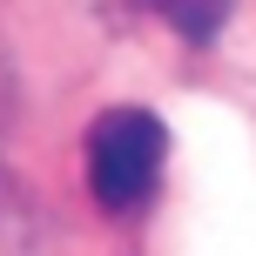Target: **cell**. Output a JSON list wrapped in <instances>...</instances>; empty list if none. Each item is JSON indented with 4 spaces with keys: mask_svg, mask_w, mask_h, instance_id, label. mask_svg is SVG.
I'll return each instance as SVG.
<instances>
[{
    "mask_svg": "<svg viewBox=\"0 0 256 256\" xmlns=\"http://www.w3.org/2000/svg\"><path fill=\"white\" fill-rule=\"evenodd\" d=\"M162 162H168V128L162 115H148V108H108V115H94L88 128V196L102 209H142L155 196V182H162Z\"/></svg>",
    "mask_w": 256,
    "mask_h": 256,
    "instance_id": "obj_1",
    "label": "cell"
},
{
    "mask_svg": "<svg viewBox=\"0 0 256 256\" xmlns=\"http://www.w3.org/2000/svg\"><path fill=\"white\" fill-rule=\"evenodd\" d=\"M142 7H148L168 34H182V40H196V48H209V40L222 34V20L236 14V0H142Z\"/></svg>",
    "mask_w": 256,
    "mask_h": 256,
    "instance_id": "obj_2",
    "label": "cell"
}]
</instances>
